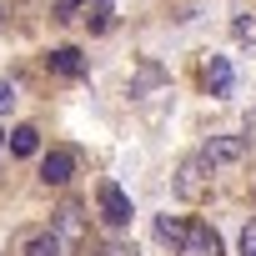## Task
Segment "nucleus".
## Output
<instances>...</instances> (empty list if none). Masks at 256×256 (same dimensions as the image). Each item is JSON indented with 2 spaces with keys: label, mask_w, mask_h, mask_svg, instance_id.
<instances>
[{
  "label": "nucleus",
  "mask_w": 256,
  "mask_h": 256,
  "mask_svg": "<svg viewBox=\"0 0 256 256\" xmlns=\"http://www.w3.org/2000/svg\"><path fill=\"white\" fill-rule=\"evenodd\" d=\"M211 171H216V166H211L206 156H186L181 171H176V196H181V201H201L206 186H211Z\"/></svg>",
  "instance_id": "obj_1"
},
{
  "label": "nucleus",
  "mask_w": 256,
  "mask_h": 256,
  "mask_svg": "<svg viewBox=\"0 0 256 256\" xmlns=\"http://www.w3.org/2000/svg\"><path fill=\"white\" fill-rule=\"evenodd\" d=\"M176 256H221V241H216V231L206 221H191L181 246H176Z\"/></svg>",
  "instance_id": "obj_2"
},
{
  "label": "nucleus",
  "mask_w": 256,
  "mask_h": 256,
  "mask_svg": "<svg viewBox=\"0 0 256 256\" xmlns=\"http://www.w3.org/2000/svg\"><path fill=\"white\" fill-rule=\"evenodd\" d=\"M100 216H106L110 226H126V221H131V196H126L116 181L100 186Z\"/></svg>",
  "instance_id": "obj_3"
},
{
  "label": "nucleus",
  "mask_w": 256,
  "mask_h": 256,
  "mask_svg": "<svg viewBox=\"0 0 256 256\" xmlns=\"http://www.w3.org/2000/svg\"><path fill=\"white\" fill-rule=\"evenodd\" d=\"M201 156H206L211 166H236V161L246 156V141H241V136H211Z\"/></svg>",
  "instance_id": "obj_4"
},
{
  "label": "nucleus",
  "mask_w": 256,
  "mask_h": 256,
  "mask_svg": "<svg viewBox=\"0 0 256 256\" xmlns=\"http://www.w3.org/2000/svg\"><path fill=\"white\" fill-rule=\"evenodd\" d=\"M56 236L70 241V246H86V221H80V206H76V201H66V206L56 211Z\"/></svg>",
  "instance_id": "obj_5"
},
{
  "label": "nucleus",
  "mask_w": 256,
  "mask_h": 256,
  "mask_svg": "<svg viewBox=\"0 0 256 256\" xmlns=\"http://www.w3.org/2000/svg\"><path fill=\"white\" fill-rule=\"evenodd\" d=\"M70 171H76V156H70V151H50V156L40 161V181H46V186H66Z\"/></svg>",
  "instance_id": "obj_6"
},
{
  "label": "nucleus",
  "mask_w": 256,
  "mask_h": 256,
  "mask_svg": "<svg viewBox=\"0 0 256 256\" xmlns=\"http://www.w3.org/2000/svg\"><path fill=\"white\" fill-rule=\"evenodd\" d=\"M231 80H236V76H231V60H226V56H211V66H206V90H211V96H231Z\"/></svg>",
  "instance_id": "obj_7"
},
{
  "label": "nucleus",
  "mask_w": 256,
  "mask_h": 256,
  "mask_svg": "<svg viewBox=\"0 0 256 256\" xmlns=\"http://www.w3.org/2000/svg\"><path fill=\"white\" fill-rule=\"evenodd\" d=\"M80 20L90 26V36L110 30V0H80Z\"/></svg>",
  "instance_id": "obj_8"
},
{
  "label": "nucleus",
  "mask_w": 256,
  "mask_h": 256,
  "mask_svg": "<svg viewBox=\"0 0 256 256\" xmlns=\"http://www.w3.org/2000/svg\"><path fill=\"white\" fill-rule=\"evenodd\" d=\"M50 70L56 76H86V60H80V50L60 46V50H50Z\"/></svg>",
  "instance_id": "obj_9"
},
{
  "label": "nucleus",
  "mask_w": 256,
  "mask_h": 256,
  "mask_svg": "<svg viewBox=\"0 0 256 256\" xmlns=\"http://www.w3.org/2000/svg\"><path fill=\"white\" fill-rule=\"evenodd\" d=\"M26 256H66V241H60L56 231H40V236L26 241Z\"/></svg>",
  "instance_id": "obj_10"
},
{
  "label": "nucleus",
  "mask_w": 256,
  "mask_h": 256,
  "mask_svg": "<svg viewBox=\"0 0 256 256\" xmlns=\"http://www.w3.org/2000/svg\"><path fill=\"white\" fill-rule=\"evenodd\" d=\"M10 151L16 156H36L40 151V131H36V126H16V131H10Z\"/></svg>",
  "instance_id": "obj_11"
},
{
  "label": "nucleus",
  "mask_w": 256,
  "mask_h": 256,
  "mask_svg": "<svg viewBox=\"0 0 256 256\" xmlns=\"http://www.w3.org/2000/svg\"><path fill=\"white\" fill-rule=\"evenodd\" d=\"M156 236H161L166 246H181V236H186V226H181L176 216H156Z\"/></svg>",
  "instance_id": "obj_12"
},
{
  "label": "nucleus",
  "mask_w": 256,
  "mask_h": 256,
  "mask_svg": "<svg viewBox=\"0 0 256 256\" xmlns=\"http://www.w3.org/2000/svg\"><path fill=\"white\" fill-rule=\"evenodd\" d=\"M151 86H161V66H141V76H136V86H131V96H146Z\"/></svg>",
  "instance_id": "obj_13"
},
{
  "label": "nucleus",
  "mask_w": 256,
  "mask_h": 256,
  "mask_svg": "<svg viewBox=\"0 0 256 256\" xmlns=\"http://www.w3.org/2000/svg\"><path fill=\"white\" fill-rule=\"evenodd\" d=\"M231 30H236V40H251V46H256V20H251V16H236Z\"/></svg>",
  "instance_id": "obj_14"
},
{
  "label": "nucleus",
  "mask_w": 256,
  "mask_h": 256,
  "mask_svg": "<svg viewBox=\"0 0 256 256\" xmlns=\"http://www.w3.org/2000/svg\"><path fill=\"white\" fill-rule=\"evenodd\" d=\"M10 106H16V86H10V80H0V116H6Z\"/></svg>",
  "instance_id": "obj_15"
},
{
  "label": "nucleus",
  "mask_w": 256,
  "mask_h": 256,
  "mask_svg": "<svg viewBox=\"0 0 256 256\" xmlns=\"http://www.w3.org/2000/svg\"><path fill=\"white\" fill-rule=\"evenodd\" d=\"M241 256H256V226L241 231Z\"/></svg>",
  "instance_id": "obj_16"
},
{
  "label": "nucleus",
  "mask_w": 256,
  "mask_h": 256,
  "mask_svg": "<svg viewBox=\"0 0 256 256\" xmlns=\"http://www.w3.org/2000/svg\"><path fill=\"white\" fill-rule=\"evenodd\" d=\"M106 256H136V251H131V246H120V241H110V246H106Z\"/></svg>",
  "instance_id": "obj_17"
},
{
  "label": "nucleus",
  "mask_w": 256,
  "mask_h": 256,
  "mask_svg": "<svg viewBox=\"0 0 256 256\" xmlns=\"http://www.w3.org/2000/svg\"><path fill=\"white\" fill-rule=\"evenodd\" d=\"M0 146H6V131H0Z\"/></svg>",
  "instance_id": "obj_18"
}]
</instances>
